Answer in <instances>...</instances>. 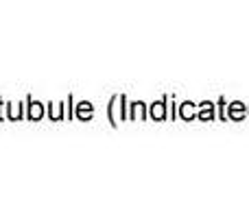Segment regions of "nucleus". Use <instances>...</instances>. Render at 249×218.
Listing matches in <instances>:
<instances>
[{
  "label": "nucleus",
  "mask_w": 249,
  "mask_h": 218,
  "mask_svg": "<svg viewBox=\"0 0 249 218\" xmlns=\"http://www.w3.org/2000/svg\"><path fill=\"white\" fill-rule=\"evenodd\" d=\"M162 114H164V111H162V107L158 105V107L153 109V116H155V118H162Z\"/></svg>",
  "instance_id": "f257e3e1"
}]
</instances>
